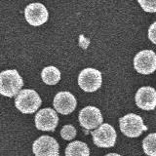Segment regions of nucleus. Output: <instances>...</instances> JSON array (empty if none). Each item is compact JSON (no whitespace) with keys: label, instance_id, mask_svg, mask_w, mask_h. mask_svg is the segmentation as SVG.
Returning a JSON list of instances; mask_svg holds the SVG:
<instances>
[{"label":"nucleus","instance_id":"obj_4","mask_svg":"<svg viewBox=\"0 0 156 156\" xmlns=\"http://www.w3.org/2000/svg\"><path fill=\"white\" fill-rule=\"evenodd\" d=\"M101 73L96 68H85L78 76V85L83 91L88 93H93L99 90L101 86Z\"/></svg>","mask_w":156,"mask_h":156},{"label":"nucleus","instance_id":"obj_2","mask_svg":"<svg viewBox=\"0 0 156 156\" xmlns=\"http://www.w3.org/2000/svg\"><path fill=\"white\" fill-rule=\"evenodd\" d=\"M42 104L41 98L36 91L31 89L21 90L15 100V105L17 108L24 114L34 113L40 107Z\"/></svg>","mask_w":156,"mask_h":156},{"label":"nucleus","instance_id":"obj_17","mask_svg":"<svg viewBox=\"0 0 156 156\" xmlns=\"http://www.w3.org/2000/svg\"><path fill=\"white\" fill-rule=\"evenodd\" d=\"M156 0H138L140 7L143 8L145 12L148 13H155L156 12Z\"/></svg>","mask_w":156,"mask_h":156},{"label":"nucleus","instance_id":"obj_11","mask_svg":"<svg viewBox=\"0 0 156 156\" xmlns=\"http://www.w3.org/2000/svg\"><path fill=\"white\" fill-rule=\"evenodd\" d=\"M53 105L58 113L67 115L74 111L77 105V101L70 92H58L54 98Z\"/></svg>","mask_w":156,"mask_h":156},{"label":"nucleus","instance_id":"obj_6","mask_svg":"<svg viewBox=\"0 0 156 156\" xmlns=\"http://www.w3.org/2000/svg\"><path fill=\"white\" fill-rule=\"evenodd\" d=\"M134 67L140 74H151L156 69V55L152 50H143L134 58Z\"/></svg>","mask_w":156,"mask_h":156},{"label":"nucleus","instance_id":"obj_8","mask_svg":"<svg viewBox=\"0 0 156 156\" xmlns=\"http://www.w3.org/2000/svg\"><path fill=\"white\" fill-rule=\"evenodd\" d=\"M79 123L84 129L91 131L98 128L102 124V118L101 110L95 106H86L82 108L79 112Z\"/></svg>","mask_w":156,"mask_h":156},{"label":"nucleus","instance_id":"obj_5","mask_svg":"<svg viewBox=\"0 0 156 156\" xmlns=\"http://www.w3.org/2000/svg\"><path fill=\"white\" fill-rule=\"evenodd\" d=\"M94 144L99 147H112L114 146L117 139L115 129L111 125L105 123L101 124L96 130L92 131Z\"/></svg>","mask_w":156,"mask_h":156},{"label":"nucleus","instance_id":"obj_18","mask_svg":"<svg viewBox=\"0 0 156 156\" xmlns=\"http://www.w3.org/2000/svg\"><path fill=\"white\" fill-rule=\"evenodd\" d=\"M155 23H153V24L150 27V29H149V31H148V37H149V39H150L151 42H152V43H155V36H154Z\"/></svg>","mask_w":156,"mask_h":156},{"label":"nucleus","instance_id":"obj_9","mask_svg":"<svg viewBox=\"0 0 156 156\" xmlns=\"http://www.w3.org/2000/svg\"><path fill=\"white\" fill-rule=\"evenodd\" d=\"M24 17L27 22L33 27L42 26L47 23L49 13L47 8L41 3L28 4L24 9Z\"/></svg>","mask_w":156,"mask_h":156},{"label":"nucleus","instance_id":"obj_12","mask_svg":"<svg viewBox=\"0 0 156 156\" xmlns=\"http://www.w3.org/2000/svg\"><path fill=\"white\" fill-rule=\"evenodd\" d=\"M136 104L144 110H153L156 106V91L154 88L141 87L136 94Z\"/></svg>","mask_w":156,"mask_h":156},{"label":"nucleus","instance_id":"obj_13","mask_svg":"<svg viewBox=\"0 0 156 156\" xmlns=\"http://www.w3.org/2000/svg\"><path fill=\"white\" fill-rule=\"evenodd\" d=\"M66 156H90L89 146L83 141H72L66 146Z\"/></svg>","mask_w":156,"mask_h":156},{"label":"nucleus","instance_id":"obj_16","mask_svg":"<svg viewBox=\"0 0 156 156\" xmlns=\"http://www.w3.org/2000/svg\"><path fill=\"white\" fill-rule=\"evenodd\" d=\"M61 136L63 140H71L76 136V129L72 125H66L61 130Z\"/></svg>","mask_w":156,"mask_h":156},{"label":"nucleus","instance_id":"obj_10","mask_svg":"<svg viewBox=\"0 0 156 156\" xmlns=\"http://www.w3.org/2000/svg\"><path fill=\"white\" fill-rule=\"evenodd\" d=\"M58 123V116L52 108H43L35 115V126L41 131H55Z\"/></svg>","mask_w":156,"mask_h":156},{"label":"nucleus","instance_id":"obj_3","mask_svg":"<svg viewBox=\"0 0 156 156\" xmlns=\"http://www.w3.org/2000/svg\"><path fill=\"white\" fill-rule=\"evenodd\" d=\"M120 130L128 138H138L147 130L144 120L140 115L129 113L119 119Z\"/></svg>","mask_w":156,"mask_h":156},{"label":"nucleus","instance_id":"obj_19","mask_svg":"<svg viewBox=\"0 0 156 156\" xmlns=\"http://www.w3.org/2000/svg\"><path fill=\"white\" fill-rule=\"evenodd\" d=\"M105 156H121V155L117 154V153H108V154H106Z\"/></svg>","mask_w":156,"mask_h":156},{"label":"nucleus","instance_id":"obj_14","mask_svg":"<svg viewBox=\"0 0 156 156\" xmlns=\"http://www.w3.org/2000/svg\"><path fill=\"white\" fill-rule=\"evenodd\" d=\"M41 77L43 82L47 85H56L61 80V71L56 66H50L43 68Z\"/></svg>","mask_w":156,"mask_h":156},{"label":"nucleus","instance_id":"obj_15","mask_svg":"<svg viewBox=\"0 0 156 156\" xmlns=\"http://www.w3.org/2000/svg\"><path fill=\"white\" fill-rule=\"evenodd\" d=\"M155 139H156V134L151 133L148 136H146L144 140H143V148L145 154H147L149 156H156Z\"/></svg>","mask_w":156,"mask_h":156},{"label":"nucleus","instance_id":"obj_1","mask_svg":"<svg viewBox=\"0 0 156 156\" xmlns=\"http://www.w3.org/2000/svg\"><path fill=\"white\" fill-rule=\"evenodd\" d=\"M23 86V80L16 69L0 72V94L4 97H15Z\"/></svg>","mask_w":156,"mask_h":156},{"label":"nucleus","instance_id":"obj_7","mask_svg":"<svg viewBox=\"0 0 156 156\" xmlns=\"http://www.w3.org/2000/svg\"><path fill=\"white\" fill-rule=\"evenodd\" d=\"M58 141L49 136H41L34 141L32 151L35 156H58Z\"/></svg>","mask_w":156,"mask_h":156}]
</instances>
